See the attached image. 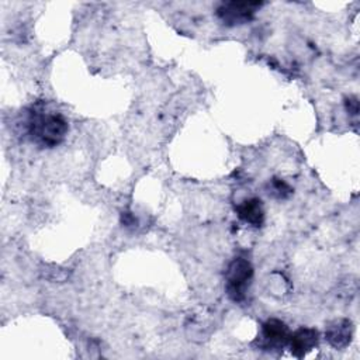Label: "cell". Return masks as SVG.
<instances>
[{
	"instance_id": "6da1fadb",
	"label": "cell",
	"mask_w": 360,
	"mask_h": 360,
	"mask_svg": "<svg viewBox=\"0 0 360 360\" xmlns=\"http://www.w3.org/2000/svg\"><path fill=\"white\" fill-rule=\"evenodd\" d=\"M68 121L58 112L31 111L27 118V132L32 142L39 146L53 148L59 145L68 134Z\"/></svg>"
},
{
	"instance_id": "7a4b0ae2",
	"label": "cell",
	"mask_w": 360,
	"mask_h": 360,
	"mask_svg": "<svg viewBox=\"0 0 360 360\" xmlns=\"http://www.w3.org/2000/svg\"><path fill=\"white\" fill-rule=\"evenodd\" d=\"M252 277H253V267L250 262L243 257H235L228 264L225 271V281H226L225 290L228 297L235 302L243 301Z\"/></svg>"
},
{
	"instance_id": "3957f363",
	"label": "cell",
	"mask_w": 360,
	"mask_h": 360,
	"mask_svg": "<svg viewBox=\"0 0 360 360\" xmlns=\"http://www.w3.org/2000/svg\"><path fill=\"white\" fill-rule=\"evenodd\" d=\"M260 6L259 1H226L217 8V15L225 25L233 27L250 21Z\"/></svg>"
},
{
	"instance_id": "277c9868",
	"label": "cell",
	"mask_w": 360,
	"mask_h": 360,
	"mask_svg": "<svg viewBox=\"0 0 360 360\" xmlns=\"http://www.w3.org/2000/svg\"><path fill=\"white\" fill-rule=\"evenodd\" d=\"M288 328L280 319L271 318L262 325V346L267 350L284 347L288 343Z\"/></svg>"
},
{
	"instance_id": "5b68a950",
	"label": "cell",
	"mask_w": 360,
	"mask_h": 360,
	"mask_svg": "<svg viewBox=\"0 0 360 360\" xmlns=\"http://www.w3.org/2000/svg\"><path fill=\"white\" fill-rule=\"evenodd\" d=\"M319 342V333L312 328H300L288 338V346L291 353L297 357H302L305 353L312 350Z\"/></svg>"
},
{
	"instance_id": "8992f818",
	"label": "cell",
	"mask_w": 360,
	"mask_h": 360,
	"mask_svg": "<svg viewBox=\"0 0 360 360\" xmlns=\"http://www.w3.org/2000/svg\"><path fill=\"white\" fill-rule=\"evenodd\" d=\"M352 335H353V325L349 319H345V318L332 321L325 329L326 340L329 342L330 346L336 349L346 347L352 340Z\"/></svg>"
},
{
	"instance_id": "52a82bcc",
	"label": "cell",
	"mask_w": 360,
	"mask_h": 360,
	"mask_svg": "<svg viewBox=\"0 0 360 360\" xmlns=\"http://www.w3.org/2000/svg\"><path fill=\"white\" fill-rule=\"evenodd\" d=\"M238 217L252 226H260L264 221V210L260 198L252 197L236 207Z\"/></svg>"
},
{
	"instance_id": "ba28073f",
	"label": "cell",
	"mask_w": 360,
	"mask_h": 360,
	"mask_svg": "<svg viewBox=\"0 0 360 360\" xmlns=\"http://www.w3.org/2000/svg\"><path fill=\"white\" fill-rule=\"evenodd\" d=\"M291 191H292L291 187L283 179H278V177H273L270 180V183L267 184L269 195H271L273 198H277V200L287 198L291 194Z\"/></svg>"
},
{
	"instance_id": "9c48e42d",
	"label": "cell",
	"mask_w": 360,
	"mask_h": 360,
	"mask_svg": "<svg viewBox=\"0 0 360 360\" xmlns=\"http://www.w3.org/2000/svg\"><path fill=\"white\" fill-rule=\"evenodd\" d=\"M346 110H347L350 114H353V115L357 114V111H359V103H357V98H356V97H350V98L346 100Z\"/></svg>"
}]
</instances>
